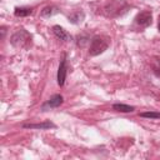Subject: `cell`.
<instances>
[{"label": "cell", "mask_w": 160, "mask_h": 160, "mask_svg": "<svg viewBox=\"0 0 160 160\" xmlns=\"http://www.w3.org/2000/svg\"><path fill=\"white\" fill-rule=\"evenodd\" d=\"M129 9V4L124 0H111L104 6V14L108 18H118L125 14Z\"/></svg>", "instance_id": "cell-1"}, {"label": "cell", "mask_w": 160, "mask_h": 160, "mask_svg": "<svg viewBox=\"0 0 160 160\" xmlns=\"http://www.w3.org/2000/svg\"><path fill=\"white\" fill-rule=\"evenodd\" d=\"M11 44L15 46V48H20V49H28L31 44V35L24 30V29H20L18 30L16 32L12 34L11 39H10Z\"/></svg>", "instance_id": "cell-2"}, {"label": "cell", "mask_w": 160, "mask_h": 160, "mask_svg": "<svg viewBox=\"0 0 160 160\" xmlns=\"http://www.w3.org/2000/svg\"><path fill=\"white\" fill-rule=\"evenodd\" d=\"M109 46V41L104 36H94L90 41V45H89V54L91 56H96V55H100L102 54Z\"/></svg>", "instance_id": "cell-3"}, {"label": "cell", "mask_w": 160, "mask_h": 160, "mask_svg": "<svg viewBox=\"0 0 160 160\" xmlns=\"http://www.w3.org/2000/svg\"><path fill=\"white\" fill-rule=\"evenodd\" d=\"M152 22V15L150 11H141L135 18V24L141 28H148Z\"/></svg>", "instance_id": "cell-4"}, {"label": "cell", "mask_w": 160, "mask_h": 160, "mask_svg": "<svg viewBox=\"0 0 160 160\" xmlns=\"http://www.w3.org/2000/svg\"><path fill=\"white\" fill-rule=\"evenodd\" d=\"M66 70H68V66H66V54H62V58H61V61H60V65H59V70H58V84L60 86H62L65 84Z\"/></svg>", "instance_id": "cell-5"}, {"label": "cell", "mask_w": 160, "mask_h": 160, "mask_svg": "<svg viewBox=\"0 0 160 160\" xmlns=\"http://www.w3.org/2000/svg\"><path fill=\"white\" fill-rule=\"evenodd\" d=\"M62 101H64V99H62V96L61 95H59V94H56V95H54V96H51L46 102H44L42 104V106H41V109L45 111L46 109H52V108H59L61 104H62Z\"/></svg>", "instance_id": "cell-6"}, {"label": "cell", "mask_w": 160, "mask_h": 160, "mask_svg": "<svg viewBox=\"0 0 160 160\" xmlns=\"http://www.w3.org/2000/svg\"><path fill=\"white\" fill-rule=\"evenodd\" d=\"M52 32L56 35V38H59L62 41H70L71 40V35L64 28H61L59 25H54L52 26Z\"/></svg>", "instance_id": "cell-7"}, {"label": "cell", "mask_w": 160, "mask_h": 160, "mask_svg": "<svg viewBox=\"0 0 160 160\" xmlns=\"http://www.w3.org/2000/svg\"><path fill=\"white\" fill-rule=\"evenodd\" d=\"M22 128H29V129H50V128H55V125L50 121H45V122H40V124H25L22 125Z\"/></svg>", "instance_id": "cell-8"}, {"label": "cell", "mask_w": 160, "mask_h": 160, "mask_svg": "<svg viewBox=\"0 0 160 160\" xmlns=\"http://www.w3.org/2000/svg\"><path fill=\"white\" fill-rule=\"evenodd\" d=\"M84 18H85V14L82 11L78 10V11H74L72 14L69 15V21H71L72 24H79L84 20Z\"/></svg>", "instance_id": "cell-9"}, {"label": "cell", "mask_w": 160, "mask_h": 160, "mask_svg": "<svg viewBox=\"0 0 160 160\" xmlns=\"http://www.w3.org/2000/svg\"><path fill=\"white\" fill-rule=\"evenodd\" d=\"M112 109L115 111H119V112H131V111L135 110L134 106H130V105H126V104H114Z\"/></svg>", "instance_id": "cell-10"}, {"label": "cell", "mask_w": 160, "mask_h": 160, "mask_svg": "<svg viewBox=\"0 0 160 160\" xmlns=\"http://www.w3.org/2000/svg\"><path fill=\"white\" fill-rule=\"evenodd\" d=\"M32 12V10H31V8H15V10H14V14H15V16H28V15H30Z\"/></svg>", "instance_id": "cell-11"}, {"label": "cell", "mask_w": 160, "mask_h": 160, "mask_svg": "<svg viewBox=\"0 0 160 160\" xmlns=\"http://www.w3.org/2000/svg\"><path fill=\"white\" fill-rule=\"evenodd\" d=\"M151 68H152V72H154L156 76H160V56H155V58L152 59Z\"/></svg>", "instance_id": "cell-12"}, {"label": "cell", "mask_w": 160, "mask_h": 160, "mask_svg": "<svg viewBox=\"0 0 160 160\" xmlns=\"http://www.w3.org/2000/svg\"><path fill=\"white\" fill-rule=\"evenodd\" d=\"M55 12H56V8H55V6H45V8L41 10L40 15H41L42 18H50V16L54 15Z\"/></svg>", "instance_id": "cell-13"}, {"label": "cell", "mask_w": 160, "mask_h": 160, "mask_svg": "<svg viewBox=\"0 0 160 160\" xmlns=\"http://www.w3.org/2000/svg\"><path fill=\"white\" fill-rule=\"evenodd\" d=\"M141 118H150V119H160V112L158 111H148V112H141Z\"/></svg>", "instance_id": "cell-14"}, {"label": "cell", "mask_w": 160, "mask_h": 160, "mask_svg": "<svg viewBox=\"0 0 160 160\" xmlns=\"http://www.w3.org/2000/svg\"><path fill=\"white\" fill-rule=\"evenodd\" d=\"M158 29H159V31H160V16H159V24H158Z\"/></svg>", "instance_id": "cell-15"}]
</instances>
